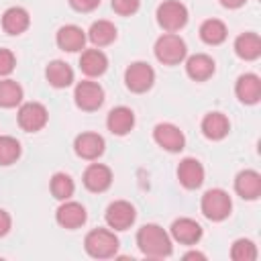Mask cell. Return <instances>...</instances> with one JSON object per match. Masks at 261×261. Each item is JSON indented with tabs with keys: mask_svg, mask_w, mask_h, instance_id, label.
Returning a JSON list of instances; mask_svg holds the SVG:
<instances>
[{
	"mask_svg": "<svg viewBox=\"0 0 261 261\" xmlns=\"http://www.w3.org/2000/svg\"><path fill=\"white\" fill-rule=\"evenodd\" d=\"M137 247L145 257L163 259L171 255V237L159 224H143L137 232Z\"/></svg>",
	"mask_w": 261,
	"mask_h": 261,
	"instance_id": "1",
	"label": "cell"
},
{
	"mask_svg": "<svg viewBox=\"0 0 261 261\" xmlns=\"http://www.w3.org/2000/svg\"><path fill=\"white\" fill-rule=\"evenodd\" d=\"M84 249L94 259H110L118 251V239L114 230L108 228H94L84 239Z\"/></svg>",
	"mask_w": 261,
	"mask_h": 261,
	"instance_id": "2",
	"label": "cell"
},
{
	"mask_svg": "<svg viewBox=\"0 0 261 261\" xmlns=\"http://www.w3.org/2000/svg\"><path fill=\"white\" fill-rule=\"evenodd\" d=\"M155 57L159 63L163 65H177L186 59L188 55V47H186V41L175 35V33H163L157 41H155Z\"/></svg>",
	"mask_w": 261,
	"mask_h": 261,
	"instance_id": "3",
	"label": "cell"
},
{
	"mask_svg": "<svg viewBox=\"0 0 261 261\" xmlns=\"http://www.w3.org/2000/svg\"><path fill=\"white\" fill-rule=\"evenodd\" d=\"M200 208H202V214L212 220V222H220L224 220L230 210H232V200L228 196V192L220 190V188H212L208 192H204L202 200H200Z\"/></svg>",
	"mask_w": 261,
	"mask_h": 261,
	"instance_id": "4",
	"label": "cell"
},
{
	"mask_svg": "<svg viewBox=\"0 0 261 261\" xmlns=\"http://www.w3.org/2000/svg\"><path fill=\"white\" fill-rule=\"evenodd\" d=\"M157 22L163 31L175 33L186 27L188 22V8L179 0H165L157 6Z\"/></svg>",
	"mask_w": 261,
	"mask_h": 261,
	"instance_id": "5",
	"label": "cell"
},
{
	"mask_svg": "<svg viewBox=\"0 0 261 261\" xmlns=\"http://www.w3.org/2000/svg\"><path fill=\"white\" fill-rule=\"evenodd\" d=\"M153 82H155V71L145 61H135L124 71V86L135 94H143L151 90Z\"/></svg>",
	"mask_w": 261,
	"mask_h": 261,
	"instance_id": "6",
	"label": "cell"
},
{
	"mask_svg": "<svg viewBox=\"0 0 261 261\" xmlns=\"http://www.w3.org/2000/svg\"><path fill=\"white\" fill-rule=\"evenodd\" d=\"M73 100H75V106L86 110V112H92V110H98L102 104H104V90L98 82H90V80H84L75 86L73 90Z\"/></svg>",
	"mask_w": 261,
	"mask_h": 261,
	"instance_id": "7",
	"label": "cell"
},
{
	"mask_svg": "<svg viewBox=\"0 0 261 261\" xmlns=\"http://www.w3.org/2000/svg\"><path fill=\"white\" fill-rule=\"evenodd\" d=\"M16 118H18V126L22 130L37 133V130H41L47 124L49 112H47V108L41 102H24V104H20Z\"/></svg>",
	"mask_w": 261,
	"mask_h": 261,
	"instance_id": "8",
	"label": "cell"
},
{
	"mask_svg": "<svg viewBox=\"0 0 261 261\" xmlns=\"http://www.w3.org/2000/svg\"><path fill=\"white\" fill-rule=\"evenodd\" d=\"M104 218H106L108 228H112V230H126V228L133 226V222L137 218V210H135V206L130 202L116 200V202L108 204Z\"/></svg>",
	"mask_w": 261,
	"mask_h": 261,
	"instance_id": "9",
	"label": "cell"
},
{
	"mask_svg": "<svg viewBox=\"0 0 261 261\" xmlns=\"http://www.w3.org/2000/svg\"><path fill=\"white\" fill-rule=\"evenodd\" d=\"M153 139L161 149H165L169 153H177V151H181L186 147L184 133L171 122H159L153 128Z\"/></svg>",
	"mask_w": 261,
	"mask_h": 261,
	"instance_id": "10",
	"label": "cell"
},
{
	"mask_svg": "<svg viewBox=\"0 0 261 261\" xmlns=\"http://www.w3.org/2000/svg\"><path fill=\"white\" fill-rule=\"evenodd\" d=\"M88 218V212L86 208L80 204V202H73V200H63V204L57 208L55 212V220L59 226L67 228V230H73V228H80Z\"/></svg>",
	"mask_w": 261,
	"mask_h": 261,
	"instance_id": "11",
	"label": "cell"
},
{
	"mask_svg": "<svg viewBox=\"0 0 261 261\" xmlns=\"http://www.w3.org/2000/svg\"><path fill=\"white\" fill-rule=\"evenodd\" d=\"M104 147H106V143H104L102 135H98V133H82L73 141L75 155L82 157V159H86V161L98 159L104 153Z\"/></svg>",
	"mask_w": 261,
	"mask_h": 261,
	"instance_id": "12",
	"label": "cell"
},
{
	"mask_svg": "<svg viewBox=\"0 0 261 261\" xmlns=\"http://www.w3.org/2000/svg\"><path fill=\"white\" fill-rule=\"evenodd\" d=\"M82 181L86 186V190L94 192V194H100V192H106L112 184V171L108 165H102V163H90L82 175Z\"/></svg>",
	"mask_w": 261,
	"mask_h": 261,
	"instance_id": "13",
	"label": "cell"
},
{
	"mask_svg": "<svg viewBox=\"0 0 261 261\" xmlns=\"http://www.w3.org/2000/svg\"><path fill=\"white\" fill-rule=\"evenodd\" d=\"M177 179L184 188L188 190H196L204 184V167L198 159L194 157H186L179 161L177 165Z\"/></svg>",
	"mask_w": 261,
	"mask_h": 261,
	"instance_id": "14",
	"label": "cell"
},
{
	"mask_svg": "<svg viewBox=\"0 0 261 261\" xmlns=\"http://www.w3.org/2000/svg\"><path fill=\"white\" fill-rule=\"evenodd\" d=\"M171 239L179 245H196L202 239V226L194 218H177L173 220L171 228Z\"/></svg>",
	"mask_w": 261,
	"mask_h": 261,
	"instance_id": "15",
	"label": "cell"
},
{
	"mask_svg": "<svg viewBox=\"0 0 261 261\" xmlns=\"http://www.w3.org/2000/svg\"><path fill=\"white\" fill-rule=\"evenodd\" d=\"M234 192L243 200H257L261 196V175L255 169H243L234 177Z\"/></svg>",
	"mask_w": 261,
	"mask_h": 261,
	"instance_id": "16",
	"label": "cell"
},
{
	"mask_svg": "<svg viewBox=\"0 0 261 261\" xmlns=\"http://www.w3.org/2000/svg\"><path fill=\"white\" fill-rule=\"evenodd\" d=\"M234 94L243 104H257L261 98V80L257 73H243L234 84Z\"/></svg>",
	"mask_w": 261,
	"mask_h": 261,
	"instance_id": "17",
	"label": "cell"
},
{
	"mask_svg": "<svg viewBox=\"0 0 261 261\" xmlns=\"http://www.w3.org/2000/svg\"><path fill=\"white\" fill-rule=\"evenodd\" d=\"M214 69H216L214 59L206 53H196V55H190L186 59V73L194 82H206L208 77H212Z\"/></svg>",
	"mask_w": 261,
	"mask_h": 261,
	"instance_id": "18",
	"label": "cell"
},
{
	"mask_svg": "<svg viewBox=\"0 0 261 261\" xmlns=\"http://www.w3.org/2000/svg\"><path fill=\"white\" fill-rule=\"evenodd\" d=\"M106 126H108V130L112 135L122 137V135L133 130V126H135V112L130 108H126V106H116V108H112L108 112Z\"/></svg>",
	"mask_w": 261,
	"mask_h": 261,
	"instance_id": "19",
	"label": "cell"
},
{
	"mask_svg": "<svg viewBox=\"0 0 261 261\" xmlns=\"http://www.w3.org/2000/svg\"><path fill=\"white\" fill-rule=\"evenodd\" d=\"M55 41H57V47L67 51V53H75V51H82L84 45H86V33L75 27V24H65L57 31L55 35Z\"/></svg>",
	"mask_w": 261,
	"mask_h": 261,
	"instance_id": "20",
	"label": "cell"
},
{
	"mask_svg": "<svg viewBox=\"0 0 261 261\" xmlns=\"http://www.w3.org/2000/svg\"><path fill=\"white\" fill-rule=\"evenodd\" d=\"M80 69L88 77H98L108 69V57L98 47L86 49V51H82V57H80Z\"/></svg>",
	"mask_w": 261,
	"mask_h": 261,
	"instance_id": "21",
	"label": "cell"
},
{
	"mask_svg": "<svg viewBox=\"0 0 261 261\" xmlns=\"http://www.w3.org/2000/svg\"><path fill=\"white\" fill-rule=\"evenodd\" d=\"M29 24H31V16L22 6H10L2 14V29L8 35H20L29 29Z\"/></svg>",
	"mask_w": 261,
	"mask_h": 261,
	"instance_id": "22",
	"label": "cell"
},
{
	"mask_svg": "<svg viewBox=\"0 0 261 261\" xmlns=\"http://www.w3.org/2000/svg\"><path fill=\"white\" fill-rule=\"evenodd\" d=\"M230 130V122L222 112H208L202 118V133L206 139L210 141H220L228 135Z\"/></svg>",
	"mask_w": 261,
	"mask_h": 261,
	"instance_id": "23",
	"label": "cell"
},
{
	"mask_svg": "<svg viewBox=\"0 0 261 261\" xmlns=\"http://www.w3.org/2000/svg\"><path fill=\"white\" fill-rule=\"evenodd\" d=\"M234 53L243 61H255L261 55V39L257 33H241L234 39Z\"/></svg>",
	"mask_w": 261,
	"mask_h": 261,
	"instance_id": "24",
	"label": "cell"
},
{
	"mask_svg": "<svg viewBox=\"0 0 261 261\" xmlns=\"http://www.w3.org/2000/svg\"><path fill=\"white\" fill-rule=\"evenodd\" d=\"M45 77L53 88H67L73 82V69L61 61V59H53L49 61V65L45 67Z\"/></svg>",
	"mask_w": 261,
	"mask_h": 261,
	"instance_id": "25",
	"label": "cell"
},
{
	"mask_svg": "<svg viewBox=\"0 0 261 261\" xmlns=\"http://www.w3.org/2000/svg\"><path fill=\"white\" fill-rule=\"evenodd\" d=\"M88 39L94 47H106L116 39V27L110 20H96L88 31Z\"/></svg>",
	"mask_w": 261,
	"mask_h": 261,
	"instance_id": "26",
	"label": "cell"
},
{
	"mask_svg": "<svg viewBox=\"0 0 261 261\" xmlns=\"http://www.w3.org/2000/svg\"><path fill=\"white\" fill-rule=\"evenodd\" d=\"M226 24L218 18H208L200 24V39L206 45H220L226 39Z\"/></svg>",
	"mask_w": 261,
	"mask_h": 261,
	"instance_id": "27",
	"label": "cell"
},
{
	"mask_svg": "<svg viewBox=\"0 0 261 261\" xmlns=\"http://www.w3.org/2000/svg\"><path fill=\"white\" fill-rule=\"evenodd\" d=\"M22 102V88L14 80L0 82V108H14Z\"/></svg>",
	"mask_w": 261,
	"mask_h": 261,
	"instance_id": "28",
	"label": "cell"
},
{
	"mask_svg": "<svg viewBox=\"0 0 261 261\" xmlns=\"http://www.w3.org/2000/svg\"><path fill=\"white\" fill-rule=\"evenodd\" d=\"M49 190H51L53 198H57V200L63 202V200H69V198L73 196L75 184H73V179H71L67 173L57 171V173L51 177V181H49Z\"/></svg>",
	"mask_w": 261,
	"mask_h": 261,
	"instance_id": "29",
	"label": "cell"
},
{
	"mask_svg": "<svg viewBox=\"0 0 261 261\" xmlns=\"http://www.w3.org/2000/svg\"><path fill=\"white\" fill-rule=\"evenodd\" d=\"M20 157V143L14 137H0V165H12Z\"/></svg>",
	"mask_w": 261,
	"mask_h": 261,
	"instance_id": "30",
	"label": "cell"
},
{
	"mask_svg": "<svg viewBox=\"0 0 261 261\" xmlns=\"http://www.w3.org/2000/svg\"><path fill=\"white\" fill-rule=\"evenodd\" d=\"M230 259L232 261H255L257 259V247L251 239H237L230 247Z\"/></svg>",
	"mask_w": 261,
	"mask_h": 261,
	"instance_id": "31",
	"label": "cell"
},
{
	"mask_svg": "<svg viewBox=\"0 0 261 261\" xmlns=\"http://www.w3.org/2000/svg\"><path fill=\"white\" fill-rule=\"evenodd\" d=\"M110 6L116 14L120 16H130L139 10L141 6V0H110Z\"/></svg>",
	"mask_w": 261,
	"mask_h": 261,
	"instance_id": "32",
	"label": "cell"
},
{
	"mask_svg": "<svg viewBox=\"0 0 261 261\" xmlns=\"http://www.w3.org/2000/svg\"><path fill=\"white\" fill-rule=\"evenodd\" d=\"M16 65V57L10 49H0V75H8L12 73Z\"/></svg>",
	"mask_w": 261,
	"mask_h": 261,
	"instance_id": "33",
	"label": "cell"
},
{
	"mask_svg": "<svg viewBox=\"0 0 261 261\" xmlns=\"http://www.w3.org/2000/svg\"><path fill=\"white\" fill-rule=\"evenodd\" d=\"M69 6L77 12H92L100 6V0H69Z\"/></svg>",
	"mask_w": 261,
	"mask_h": 261,
	"instance_id": "34",
	"label": "cell"
},
{
	"mask_svg": "<svg viewBox=\"0 0 261 261\" xmlns=\"http://www.w3.org/2000/svg\"><path fill=\"white\" fill-rule=\"evenodd\" d=\"M10 226H12V218L6 210L0 208V237H6L10 232Z\"/></svg>",
	"mask_w": 261,
	"mask_h": 261,
	"instance_id": "35",
	"label": "cell"
},
{
	"mask_svg": "<svg viewBox=\"0 0 261 261\" xmlns=\"http://www.w3.org/2000/svg\"><path fill=\"white\" fill-rule=\"evenodd\" d=\"M245 2H247V0H220V4H222L224 8H241Z\"/></svg>",
	"mask_w": 261,
	"mask_h": 261,
	"instance_id": "36",
	"label": "cell"
},
{
	"mask_svg": "<svg viewBox=\"0 0 261 261\" xmlns=\"http://www.w3.org/2000/svg\"><path fill=\"white\" fill-rule=\"evenodd\" d=\"M184 259H206V257L202 253H198V251H190V253L184 255Z\"/></svg>",
	"mask_w": 261,
	"mask_h": 261,
	"instance_id": "37",
	"label": "cell"
}]
</instances>
